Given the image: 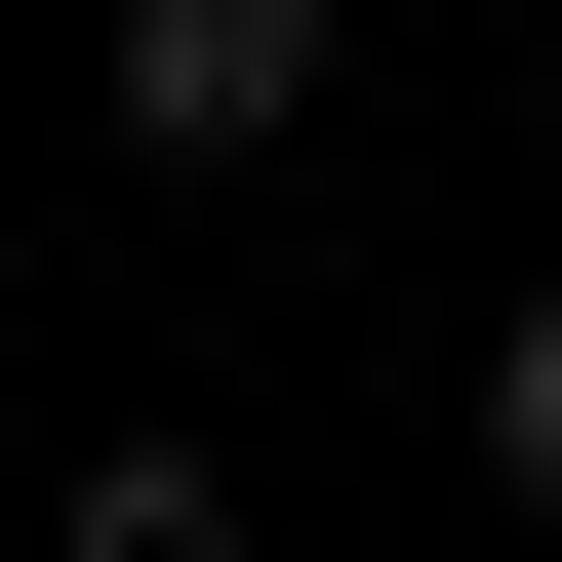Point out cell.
<instances>
[{
  "label": "cell",
  "mask_w": 562,
  "mask_h": 562,
  "mask_svg": "<svg viewBox=\"0 0 562 562\" xmlns=\"http://www.w3.org/2000/svg\"><path fill=\"white\" fill-rule=\"evenodd\" d=\"M322 81H362V0H121V41H81V121H121L161 201H241V161H322Z\"/></svg>",
  "instance_id": "cell-1"
},
{
  "label": "cell",
  "mask_w": 562,
  "mask_h": 562,
  "mask_svg": "<svg viewBox=\"0 0 562 562\" xmlns=\"http://www.w3.org/2000/svg\"><path fill=\"white\" fill-rule=\"evenodd\" d=\"M41 562H281V522H241V442H81V482H41Z\"/></svg>",
  "instance_id": "cell-2"
},
{
  "label": "cell",
  "mask_w": 562,
  "mask_h": 562,
  "mask_svg": "<svg viewBox=\"0 0 562 562\" xmlns=\"http://www.w3.org/2000/svg\"><path fill=\"white\" fill-rule=\"evenodd\" d=\"M482 482H522V522H562V281H522V322H482Z\"/></svg>",
  "instance_id": "cell-3"
},
{
  "label": "cell",
  "mask_w": 562,
  "mask_h": 562,
  "mask_svg": "<svg viewBox=\"0 0 562 562\" xmlns=\"http://www.w3.org/2000/svg\"><path fill=\"white\" fill-rule=\"evenodd\" d=\"M522 161H562V41H522Z\"/></svg>",
  "instance_id": "cell-4"
}]
</instances>
